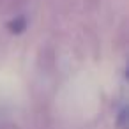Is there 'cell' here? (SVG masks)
<instances>
[{
	"instance_id": "1",
	"label": "cell",
	"mask_w": 129,
	"mask_h": 129,
	"mask_svg": "<svg viewBox=\"0 0 129 129\" xmlns=\"http://www.w3.org/2000/svg\"><path fill=\"white\" fill-rule=\"evenodd\" d=\"M25 28H27V18L25 16H18L7 23V30L11 34H23Z\"/></svg>"
},
{
	"instance_id": "2",
	"label": "cell",
	"mask_w": 129,
	"mask_h": 129,
	"mask_svg": "<svg viewBox=\"0 0 129 129\" xmlns=\"http://www.w3.org/2000/svg\"><path fill=\"white\" fill-rule=\"evenodd\" d=\"M117 125L118 129H125L127 127V111H125V106H122L117 113Z\"/></svg>"
}]
</instances>
